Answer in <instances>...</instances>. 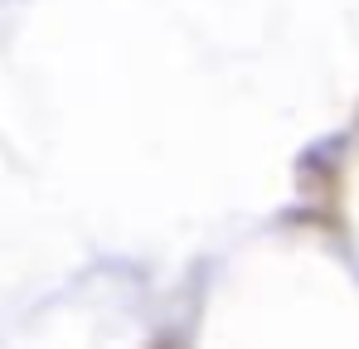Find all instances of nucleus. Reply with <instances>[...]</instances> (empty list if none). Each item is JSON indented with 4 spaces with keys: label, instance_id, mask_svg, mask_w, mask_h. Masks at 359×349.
Instances as JSON below:
<instances>
[]
</instances>
